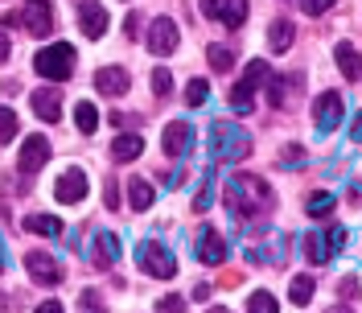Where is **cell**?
Returning a JSON list of instances; mask_svg holds the SVG:
<instances>
[{"mask_svg": "<svg viewBox=\"0 0 362 313\" xmlns=\"http://www.w3.org/2000/svg\"><path fill=\"white\" fill-rule=\"evenodd\" d=\"M153 91H157V95H169V91H173V74H169V70H157V74H153Z\"/></svg>", "mask_w": 362, "mask_h": 313, "instance_id": "836d02e7", "label": "cell"}, {"mask_svg": "<svg viewBox=\"0 0 362 313\" xmlns=\"http://www.w3.org/2000/svg\"><path fill=\"white\" fill-rule=\"evenodd\" d=\"M300 244H305V256L313 260L317 268H321V264H329V256H334L329 239H321V235H300Z\"/></svg>", "mask_w": 362, "mask_h": 313, "instance_id": "ffe728a7", "label": "cell"}, {"mask_svg": "<svg viewBox=\"0 0 362 313\" xmlns=\"http://www.w3.org/2000/svg\"><path fill=\"white\" fill-rule=\"evenodd\" d=\"M334 194H313V198H309V215H329V210H334Z\"/></svg>", "mask_w": 362, "mask_h": 313, "instance_id": "1f68e13d", "label": "cell"}, {"mask_svg": "<svg viewBox=\"0 0 362 313\" xmlns=\"http://www.w3.org/2000/svg\"><path fill=\"white\" fill-rule=\"evenodd\" d=\"M13 136H17V112L0 108V144H8Z\"/></svg>", "mask_w": 362, "mask_h": 313, "instance_id": "f546056e", "label": "cell"}, {"mask_svg": "<svg viewBox=\"0 0 362 313\" xmlns=\"http://www.w3.org/2000/svg\"><path fill=\"white\" fill-rule=\"evenodd\" d=\"M334 4H338V0H300V8H305L309 17H321V13H329Z\"/></svg>", "mask_w": 362, "mask_h": 313, "instance_id": "d6a6232c", "label": "cell"}, {"mask_svg": "<svg viewBox=\"0 0 362 313\" xmlns=\"http://www.w3.org/2000/svg\"><path fill=\"white\" fill-rule=\"evenodd\" d=\"M25 227H29L33 235H45V239H58V235H62V223H58L54 215H29Z\"/></svg>", "mask_w": 362, "mask_h": 313, "instance_id": "7402d4cb", "label": "cell"}, {"mask_svg": "<svg viewBox=\"0 0 362 313\" xmlns=\"http://www.w3.org/2000/svg\"><path fill=\"white\" fill-rule=\"evenodd\" d=\"M251 95H255V91H251V87H243V83H239V87L230 91V108H235V112H239V115H243V112L251 115Z\"/></svg>", "mask_w": 362, "mask_h": 313, "instance_id": "f1b7e54d", "label": "cell"}, {"mask_svg": "<svg viewBox=\"0 0 362 313\" xmlns=\"http://www.w3.org/2000/svg\"><path fill=\"white\" fill-rule=\"evenodd\" d=\"M157 305H160V309H181V305H185V301H181V297H160Z\"/></svg>", "mask_w": 362, "mask_h": 313, "instance_id": "74e56055", "label": "cell"}, {"mask_svg": "<svg viewBox=\"0 0 362 313\" xmlns=\"http://www.w3.org/2000/svg\"><path fill=\"white\" fill-rule=\"evenodd\" d=\"M25 268H29V276H33L37 285H58V280H62L58 260L45 256V251H29V256H25Z\"/></svg>", "mask_w": 362, "mask_h": 313, "instance_id": "7c38bea8", "label": "cell"}, {"mask_svg": "<svg viewBox=\"0 0 362 313\" xmlns=\"http://www.w3.org/2000/svg\"><path fill=\"white\" fill-rule=\"evenodd\" d=\"M346 239H350V235H346V227H329V247H334V251H341Z\"/></svg>", "mask_w": 362, "mask_h": 313, "instance_id": "d590c367", "label": "cell"}, {"mask_svg": "<svg viewBox=\"0 0 362 313\" xmlns=\"http://www.w3.org/2000/svg\"><path fill=\"white\" fill-rule=\"evenodd\" d=\"M268 83H272L268 103H272V108H280V103H284V83H280V79H268Z\"/></svg>", "mask_w": 362, "mask_h": 313, "instance_id": "e575fe53", "label": "cell"}, {"mask_svg": "<svg viewBox=\"0 0 362 313\" xmlns=\"http://www.w3.org/2000/svg\"><path fill=\"white\" fill-rule=\"evenodd\" d=\"M33 70H37L42 79H49V83L70 79V74H74V45L70 42H54L49 50H42V54L33 58Z\"/></svg>", "mask_w": 362, "mask_h": 313, "instance_id": "3957f363", "label": "cell"}, {"mask_svg": "<svg viewBox=\"0 0 362 313\" xmlns=\"http://www.w3.org/2000/svg\"><path fill=\"white\" fill-rule=\"evenodd\" d=\"M74 124H78V132L90 136L99 128V108L90 103V99H78V108H74Z\"/></svg>", "mask_w": 362, "mask_h": 313, "instance_id": "44dd1931", "label": "cell"}, {"mask_svg": "<svg viewBox=\"0 0 362 313\" xmlns=\"http://www.w3.org/2000/svg\"><path fill=\"white\" fill-rule=\"evenodd\" d=\"M0 272H4V244H0Z\"/></svg>", "mask_w": 362, "mask_h": 313, "instance_id": "60d3db41", "label": "cell"}, {"mask_svg": "<svg viewBox=\"0 0 362 313\" xmlns=\"http://www.w3.org/2000/svg\"><path fill=\"white\" fill-rule=\"evenodd\" d=\"M206 62L214 70H230L235 67V50H230V45H210V50H206Z\"/></svg>", "mask_w": 362, "mask_h": 313, "instance_id": "484cf974", "label": "cell"}, {"mask_svg": "<svg viewBox=\"0 0 362 313\" xmlns=\"http://www.w3.org/2000/svg\"><path fill=\"white\" fill-rule=\"evenodd\" d=\"M21 25L33 38H49V29H54V4L49 0H29L21 8Z\"/></svg>", "mask_w": 362, "mask_h": 313, "instance_id": "ba28073f", "label": "cell"}, {"mask_svg": "<svg viewBox=\"0 0 362 313\" xmlns=\"http://www.w3.org/2000/svg\"><path fill=\"white\" fill-rule=\"evenodd\" d=\"M268 42H272V50H288V45H293V25H288V21H276L268 29Z\"/></svg>", "mask_w": 362, "mask_h": 313, "instance_id": "4316f807", "label": "cell"}, {"mask_svg": "<svg viewBox=\"0 0 362 313\" xmlns=\"http://www.w3.org/2000/svg\"><path fill=\"white\" fill-rule=\"evenodd\" d=\"M313 276H293V289H288V301L293 305H309L313 301Z\"/></svg>", "mask_w": 362, "mask_h": 313, "instance_id": "d4e9b609", "label": "cell"}, {"mask_svg": "<svg viewBox=\"0 0 362 313\" xmlns=\"http://www.w3.org/2000/svg\"><path fill=\"white\" fill-rule=\"evenodd\" d=\"M29 103H33V112H37V120H45V124H54L58 120V112H62V95L54 87H42L29 95Z\"/></svg>", "mask_w": 362, "mask_h": 313, "instance_id": "9a60e30c", "label": "cell"}, {"mask_svg": "<svg viewBox=\"0 0 362 313\" xmlns=\"http://www.w3.org/2000/svg\"><path fill=\"white\" fill-rule=\"evenodd\" d=\"M350 140H354V144H362V112L354 115V124H350Z\"/></svg>", "mask_w": 362, "mask_h": 313, "instance_id": "8d00e7d4", "label": "cell"}, {"mask_svg": "<svg viewBox=\"0 0 362 313\" xmlns=\"http://www.w3.org/2000/svg\"><path fill=\"white\" fill-rule=\"evenodd\" d=\"M313 115H317V132H321V136L334 132V128L341 124V115H346V108H341V95H338V91H325V95H317Z\"/></svg>", "mask_w": 362, "mask_h": 313, "instance_id": "52a82bcc", "label": "cell"}, {"mask_svg": "<svg viewBox=\"0 0 362 313\" xmlns=\"http://www.w3.org/2000/svg\"><path fill=\"white\" fill-rule=\"evenodd\" d=\"M268 79H272V67L264 62V58H255V62H247V70H243V87L259 91V87H268Z\"/></svg>", "mask_w": 362, "mask_h": 313, "instance_id": "603a6c76", "label": "cell"}, {"mask_svg": "<svg viewBox=\"0 0 362 313\" xmlns=\"http://www.w3.org/2000/svg\"><path fill=\"white\" fill-rule=\"evenodd\" d=\"M115 260H119V239H115L112 231H99V235H95V264L112 268Z\"/></svg>", "mask_w": 362, "mask_h": 313, "instance_id": "d6986e66", "label": "cell"}, {"mask_svg": "<svg viewBox=\"0 0 362 313\" xmlns=\"http://www.w3.org/2000/svg\"><path fill=\"white\" fill-rule=\"evenodd\" d=\"M140 153H144V140H140L136 132H124V136H115V140H112V156L119 161V165L136 161Z\"/></svg>", "mask_w": 362, "mask_h": 313, "instance_id": "ac0fdd59", "label": "cell"}, {"mask_svg": "<svg viewBox=\"0 0 362 313\" xmlns=\"http://www.w3.org/2000/svg\"><path fill=\"white\" fill-rule=\"evenodd\" d=\"M226 256H230V251H226V239L214 227H202V231H198V260L210 264V268H218V264H226Z\"/></svg>", "mask_w": 362, "mask_h": 313, "instance_id": "30bf717a", "label": "cell"}, {"mask_svg": "<svg viewBox=\"0 0 362 313\" xmlns=\"http://www.w3.org/2000/svg\"><path fill=\"white\" fill-rule=\"evenodd\" d=\"M157 202V190L148 186V178H132V210H148Z\"/></svg>", "mask_w": 362, "mask_h": 313, "instance_id": "cb8c5ba5", "label": "cell"}, {"mask_svg": "<svg viewBox=\"0 0 362 313\" xmlns=\"http://www.w3.org/2000/svg\"><path fill=\"white\" fill-rule=\"evenodd\" d=\"M8 50H13V45H8V38L0 33V62H8Z\"/></svg>", "mask_w": 362, "mask_h": 313, "instance_id": "ab89813d", "label": "cell"}, {"mask_svg": "<svg viewBox=\"0 0 362 313\" xmlns=\"http://www.w3.org/2000/svg\"><path fill=\"white\" fill-rule=\"evenodd\" d=\"M247 309L272 313V309H280V301H276V297H272V292H251V297H247Z\"/></svg>", "mask_w": 362, "mask_h": 313, "instance_id": "4dcf8cb0", "label": "cell"}, {"mask_svg": "<svg viewBox=\"0 0 362 313\" xmlns=\"http://www.w3.org/2000/svg\"><path fill=\"white\" fill-rule=\"evenodd\" d=\"M247 153H251L247 128H239L235 120H214L210 124V161L230 165V161H239V156H247Z\"/></svg>", "mask_w": 362, "mask_h": 313, "instance_id": "7a4b0ae2", "label": "cell"}, {"mask_svg": "<svg viewBox=\"0 0 362 313\" xmlns=\"http://www.w3.org/2000/svg\"><path fill=\"white\" fill-rule=\"evenodd\" d=\"M107 206H112V210H115V206H119V190H115V181H112V186H107Z\"/></svg>", "mask_w": 362, "mask_h": 313, "instance_id": "f35d334b", "label": "cell"}, {"mask_svg": "<svg viewBox=\"0 0 362 313\" xmlns=\"http://www.w3.org/2000/svg\"><path fill=\"white\" fill-rule=\"evenodd\" d=\"M334 62H338V70L350 79V83H354V79H362V58H358V50H354L350 42H341L338 50H334Z\"/></svg>", "mask_w": 362, "mask_h": 313, "instance_id": "e0dca14e", "label": "cell"}, {"mask_svg": "<svg viewBox=\"0 0 362 313\" xmlns=\"http://www.w3.org/2000/svg\"><path fill=\"white\" fill-rule=\"evenodd\" d=\"M90 194V181L83 169H66L62 178H58V186H54V198L62 202V206H70V202H83Z\"/></svg>", "mask_w": 362, "mask_h": 313, "instance_id": "9c48e42d", "label": "cell"}, {"mask_svg": "<svg viewBox=\"0 0 362 313\" xmlns=\"http://www.w3.org/2000/svg\"><path fill=\"white\" fill-rule=\"evenodd\" d=\"M95 87L103 91V95H128V70L124 67H103L99 74H95Z\"/></svg>", "mask_w": 362, "mask_h": 313, "instance_id": "2e32d148", "label": "cell"}, {"mask_svg": "<svg viewBox=\"0 0 362 313\" xmlns=\"http://www.w3.org/2000/svg\"><path fill=\"white\" fill-rule=\"evenodd\" d=\"M185 99H189V108H202L206 99H210V87H206L202 79H189V87H185Z\"/></svg>", "mask_w": 362, "mask_h": 313, "instance_id": "83f0119b", "label": "cell"}, {"mask_svg": "<svg viewBox=\"0 0 362 313\" xmlns=\"http://www.w3.org/2000/svg\"><path fill=\"white\" fill-rule=\"evenodd\" d=\"M78 29H83L87 38H103V33H107V13H103V4L83 0V4H78Z\"/></svg>", "mask_w": 362, "mask_h": 313, "instance_id": "5bb4252c", "label": "cell"}, {"mask_svg": "<svg viewBox=\"0 0 362 313\" xmlns=\"http://www.w3.org/2000/svg\"><path fill=\"white\" fill-rule=\"evenodd\" d=\"M177 42H181V33H177V21H173V17H153V21H148V50H153V54L165 58V54L177 50Z\"/></svg>", "mask_w": 362, "mask_h": 313, "instance_id": "8992f818", "label": "cell"}, {"mask_svg": "<svg viewBox=\"0 0 362 313\" xmlns=\"http://www.w3.org/2000/svg\"><path fill=\"white\" fill-rule=\"evenodd\" d=\"M272 206H276V194H272V186L264 178L235 173L226 181V210L235 219H259V215H268Z\"/></svg>", "mask_w": 362, "mask_h": 313, "instance_id": "6da1fadb", "label": "cell"}, {"mask_svg": "<svg viewBox=\"0 0 362 313\" xmlns=\"http://www.w3.org/2000/svg\"><path fill=\"white\" fill-rule=\"evenodd\" d=\"M136 264L148 272V276H157V280H173V272H177L173 251L160 244V239H144V244L136 247Z\"/></svg>", "mask_w": 362, "mask_h": 313, "instance_id": "277c9868", "label": "cell"}, {"mask_svg": "<svg viewBox=\"0 0 362 313\" xmlns=\"http://www.w3.org/2000/svg\"><path fill=\"white\" fill-rule=\"evenodd\" d=\"M202 13L226 29H239L247 21V0H202Z\"/></svg>", "mask_w": 362, "mask_h": 313, "instance_id": "5b68a950", "label": "cell"}, {"mask_svg": "<svg viewBox=\"0 0 362 313\" xmlns=\"http://www.w3.org/2000/svg\"><path fill=\"white\" fill-rule=\"evenodd\" d=\"M160 144H165L169 156H189V149H194V128H189L185 120H173V124L165 128V136H160Z\"/></svg>", "mask_w": 362, "mask_h": 313, "instance_id": "8fae6325", "label": "cell"}, {"mask_svg": "<svg viewBox=\"0 0 362 313\" xmlns=\"http://www.w3.org/2000/svg\"><path fill=\"white\" fill-rule=\"evenodd\" d=\"M45 161H49V144H45V136H25L21 156H17L21 173H37V169H42Z\"/></svg>", "mask_w": 362, "mask_h": 313, "instance_id": "4fadbf2b", "label": "cell"}]
</instances>
